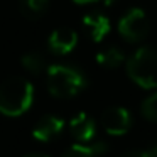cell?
Wrapping results in <instances>:
<instances>
[{
  "instance_id": "6da1fadb",
  "label": "cell",
  "mask_w": 157,
  "mask_h": 157,
  "mask_svg": "<svg viewBox=\"0 0 157 157\" xmlns=\"http://www.w3.org/2000/svg\"><path fill=\"white\" fill-rule=\"evenodd\" d=\"M34 100V88L25 78L12 76L0 85V113L19 117L25 113Z\"/></svg>"
},
{
  "instance_id": "7a4b0ae2",
  "label": "cell",
  "mask_w": 157,
  "mask_h": 157,
  "mask_svg": "<svg viewBox=\"0 0 157 157\" xmlns=\"http://www.w3.org/2000/svg\"><path fill=\"white\" fill-rule=\"evenodd\" d=\"M86 86V78L79 69L64 64H52L48 69V90L56 98H73Z\"/></svg>"
},
{
  "instance_id": "3957f363",
  "label": "cell",
  "mask_w": 157,
  "mask_h": 157,
  "mask_svg": "<svg viewBox=\"0 0 157 157\" xmlns=\"http://www.w3.org/2000/svg\"><path fill=\"white\" fill-rule=\"evenodd\" d=\"M127 73L140 88H157V51L149 46L137 49L127 63Z\"/></svg>"
},
{
  "instance_id": "277c9868",
  "label": "cell",
  "mask_w": 157,
  "mask_h": 157,
  "mask_svg": "<svg viewBox=\"0 0 157 157\" xmlns=\"http://www.w3.org/2000/svg\"><path fill=\"white\" fill-rule=\"evenodd\" d=\"M150 31V22L147 14L139 7H133L120 19L118 32L125 41L128 42H140L147 37Z\"/></svg>"
},
{
  "instance_id": "5b68a950",
  "label": "cell",
  "mask_w": 157,
  "mask_h": 157,
  "mask_svg": "<svg viewBox=\"0 0 157 157\" xmlns=\"http://www.w3.org/2000/svg\"><path fill=\"white\" fill-rule=\"evenodd\" d=\"M101 125L110 135H123L132 127V115L123 106H110L101 113Z\"/></svg>"
},
{
  "instance_id": "8992f818",
  "label": "cell",
  "mask_w": 157,
  "mask_h": 157,
  "mask_svg": "<svg viewBox=\"0 0 157 157\" xmlns=\"http://www.w3.org/2000/svg\"><path fill=\"white\" fill-rule=\"evenodd\" d=\"M78 44V34L69 27H61L56 29L49 36V49L54 54H69Z\"/></svg>"
},
{
  "instance_id": "52a82bcc",
  "label": "cell",
  "mask_w": 157,
  "mask_h": 157,
  "mask_svg": "<svg viewBox=\"0 0 157 157\" xmlns=\"http://www.w3.org/2000/svg\"><path fill=\"white\" fill-rule=\"evenodd\" d=\"M64 128V122L56 115H46L36 123L32 135L34 139L41 140V142H49V140L56 139Z\"/></svg>"
},
{
  "instance_id": "ba28073f",
  "label": "cell",
  "mask_w": 157,
  "mask_h": 157,
  "mask_svg": "<svg viewBox=\"0 0 157 157\" xmlns=\"http://www.w3.org/2000/svg\"><path fill=\"white\" fill-rule=\"evenodd\" d=\"M95 122L91 117H88L86 113H78L71 118L69 122V132L71 135L78 140L79 144H90L95 137Z\"/></svg>"
},
{
  "instance_id": "9c48e42d",
  "label": "cell",
  "mask_w": 157,
  "mask_h": 157,
  "mask_svg": "<svg viewBox=\"0 0 157 157\" xmlns=\"http://www.w3.org/2000/svg\"><path fill=\"white\" fill-rule=\"evenodd\" d=\"M83 25L86 27L90 37L93 39L95 42H100L108 36L110 29V19L106 15L100 14V12H91V14H86L83 17Z\"/></svg>"
},
{
  "instance_id": "30bf717a",
  "label": "cell",
  "mask_w": 157,
  "mask_h": 157,
  "mask_svg": "<svg viewBox=\"0 0 157 157\" xmlns=\"http://www.w3.org/2000/svg\"><path fill=\"white\" fill-rule=\"evenodd\" d=\"M106 150L105 144L95 142V144H75L66 150L64 157H98Z\"/></svg>"
},
{
  "instance_id": "8fae6325",
  "label": "cell",
  "mask_w": 157,
  "mask_h": 157,
  "mask_svg": "<svg viewBox=\"0 0 157 157\" xmlns=\"http://www.w3.org/2000/svg\"><path fill=\"white\" fill-rule=\"evenodd\" d=\"M96 61H98L100 66L113 69V68H118V66L125 61V54H123L122 49L115 48V46H110V48L103 49L101 52L96 54Z\"/></svg>"
},
{
  "instance_id": "7c38bea8",
  "label": "cell",
  "mask_w": 157,
  "mask_h": 157,
  "mask_svg": "<svg viewBox=\"0 0 157 157\" xmlns=\"http://www.w3.org/2000/svg\"><path fill=\"white\" fill-rule=\"evenodd\" d=\"M49 0H21V10L27 19H37L48 10Z\"/></svg>"
},
{
  "instance_id": "4fadbf2b",
  "label": "cell",
  "mask_w": 157,
  "mask_h": 157,
  "mask_svg": "<svg viewBox=\"0 0 157 157\" xmlns=\"http://www.w3.org/2000/svg\"><path fill=\"white\" fill-rule=\"evenodd\" d=\"M21 63L29 73H32V75H41V73L44 71V68H46L44 56H42L41 52H36V51L24 54L21 58Z\"/></svg>"
},
{
  "instance_id": "5bb4252c",
  "label": "cell",
  "mask_w": 157,
  "mask_h": 157,
  "mask_svg": "<svg viewBox=\"0 0 157 157\" xmlns=\"http://www.w3.org/2000/svg\"><path fill=\"white\" fill-rule=\"evenodd\" d=\"M142 115L150 122H157V93L147 96L142 101Z\"/></svg>"
},
{
  "instance_id": "9a60e30c",
  "label": "cell",
  "mask_w": 157,
  "mask_h": 157,
  "mask_svg": "<svg viewBox=\"0 0 157 157\" xmlns=\"http://www.w3.org/2000/svg\"><path fill=\"white\" fill-rule=\"evenodd\" d=\"M120 157H157V145L145 150H130V152L122 154Z\"/></svg>"
},
{
  "instance_id": "2e32d148",
  "label": "cell",
  "mask_w": 157,
  "mask_h": 157,
  "mask_svg": "<svg viewBox=\"0 0 157 157\" xmlns=\"http://www.w3.org/2000/svg\"><path fill=\"white\" fill-rule=\"evenodd\" d=\"M115 2H117V0H103V5H105V7H112Z\"/></svg>"
},
{
  "instance_id": "e0dca14e",
  "label": "cell",
  "mask_w": 157,
  "mask_h": 157,
  "mask_svg": "<svg viewBox=\"0 0 157 157\" xmlns=\"http://www.w3.org/2000/svg\"><path fill=\"white\" fill-rule=\"evenodd\" d=\"M73 2H76V4H93L96 0H73Z\"/></svg>"
},
{
  "instance_id": "ac0fdd59",
  "label": "cell",
  "mask_w": 157,
  "mask_h": 157,
  "mask_svg": "<svg viewBox=\"0 0 157 157\" xmlns=\"http://www.w3.org/2000/svg\"><path fill=\"white\" fill-rule=\"evenodd\" d=\"M24 157H48L46 154H27V155H24Z\"/></svg>"
}]
</instances>
